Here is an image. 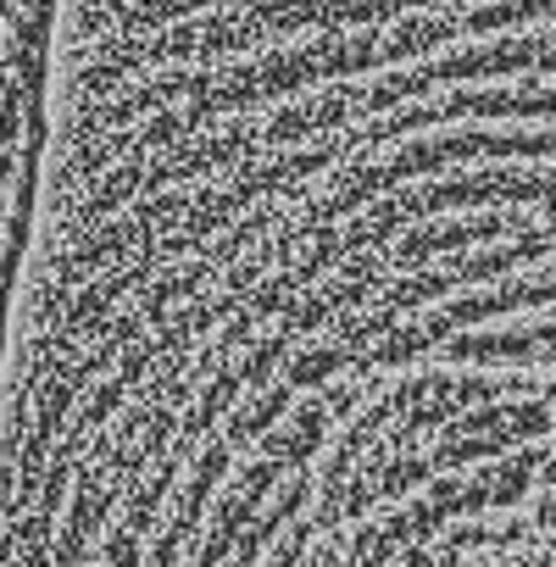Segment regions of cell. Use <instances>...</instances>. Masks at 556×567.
Here are the masks:
<instances>
[{
    "label": "cell",
    "instance_id": "obj_1",
    "mask_svg": "<svg viewBox=\"0 0 556 567\" xmlns=\"http://www.w3.org/2000/svg\"><path fill=\"white\" fill-rule=\"evenodd\" d=\"M62 7L68 0H0V379L34 245Z\"/></svg>",
    "mask_w": 556,
    "mask_h": 567
}]
</instances>
